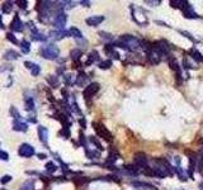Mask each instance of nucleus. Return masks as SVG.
<instances>
[{
    "mask_svg": "<svg viewBox=\"0 0 203 190\" xmlns=\"http://www.w3.org/2000/svg\"><path fill=\"white\" fill-rule=\"evenodd\" d=\"M115 44L128 51H137L138 48H141V41H138L137 38L131 36V34H123Z\"/></svg>",
    "mask_w": 203,
    "mask_h": 190,
    "instance_id": "obj_1",
    "label": "nucleus"
},
{
    "mask_svg": "<svg viewBox=\"0 0 203 190\" xmlns=\"http://www.w3.org/2000/svg\"><path fill=\"white\" fill-rule=\"evenodd\" d=\"M93 127H94V129H95V132H97V134H98V136H99V137L104 138V140L108 141V142H112V141H113V137H112V133H111L107 129V127L104 126V124L94 122V123H93Z\"/></svg>",
    "mask_w": 203,
    "mask_h": 190,
    "instance_id": "obj_2",
    "label": "nucleus"
},
{
    "mask_svg": "<svg viewBox=\"0 0 203 190\" xmlns=\"http://www.w3.org/2000/svg\"><path fill=\"white\" fill-rule=\"evenodd\" d=\"M58 55H60V50L55 44H48V46H44L42 48V56L44 58L54 60V58H57Z\"/></svg>",
    "mask_w": 203,
    "mask_h": 190,
    "instance_id": "obj_3",
    "label": "nucleus"
},
{
    "mask_svg": "<svg viewBox=\"0 0 203 190\" xmlns=\"http://www.w3.org/2000/svg\"><path fill=\"white\" fill-rule=\"evenodd\" d=\"M98 90H99V84L93 82V84H89L85 89H84L83 95H84V98H85V99H90L92 96H94V94H97Z\"/></svg>",
    "mask_w": 203,
    "mask_h": 190,
    "instance_id": "obj_4",
    "label": "nucleus"
},
{
    "mask_svg": "<svg viewBox=\"0 0 203 190\" xmlns=\"http://www.w3.org/2000/svg\"><path fill=\"white\" fill-rule=\"evenodd\" d=\"M135 164L137 167H147V164H149V158L146 156L143 152H138V153L135 155Z\"/></svg>",
    "mask_w": 203,
    "mask_h": 190,
    "instance_id": "obj_5",
    "label": "nucleus"
},
{
    "mask_svg": "<svg viewBox=\"0 0 203 190\" xmlns=\"http://www.w3.org/2000/svg\"><path fill=\"white\" fill-rule=\"evenodd\" d=\"M19 155L22 157H31L34 155V148L28 143H23L22 146L19 147Z\"/></svg>",
    "mask_w": 203,
    "mask_h": 190,
    "instance_id": "obj_6",
    "label": "nucleus"
},
{
    "mask_svg": "<svg viewBox=\"0 0 203 190\" xmlns=\"http://www.w3.org/2000/svg\"><path fill=\"white\" fill-rule=\"evenodd\" d=\"M131 185L135 186V189H137V190H157L154 185L143 182V181H132Z\"/></svg>",
    "mask_w": 203,
    "mask_h": 190,
    "instance_id": "obj_7",
    "label": "nucleus"
},
{
    "mask_svg": "<svg viewBox=\"0 0 203 190\" xmlns=\"http://www.w3.org/2000/svg\"><path fill=\"white\" fill-rule=\"evenodd\" d=\"M65 24H66V14L62 12L57 13V15L55 17V26L58 29H62L65 27Z\"/></svg>",
    "mask_w": 203,
    "mask_h": 190,
    "instance_id": "obj_8",
    "label": "nucleus"
},
{
    "mask_svg": "<svg viewBox=\"0 0 203 190\" xmlns=\"http://www.w3.org/2000/svg\"><path fill=\"white\" fill-rule=\"evenodd\" d=\"M104 20V17L101 15H94V17H90V18H88L85 20L86 24L90 27H95V26H99V24Z\"/></svg>",
    "mask_w": 203,
    "mask_h": 190,
    "instance_id": "obj_9",
    "label": "nucleus"
},
{
    "mask_svg": "<svg viewBox=\"0 0 203 190\" xmlns=\"http://www.w3.org/2000/svg\"><path fill=\"white\" fill-rule=\"evenodd\" d=\"M12 30H14V32H20V30L23 29V23H22V20L19 19V17L18 15H15L14 17V19L12 20Z\"/></svg>",
    "mask_w": 203,
    "mask_h": 190,
    "instance_id": "obj_10",
    "label": "nucleus"
},
{
    "mask_svg": "<svg viewBox=\"0 0 203 190\" xmlns=\"http://www.w3.org/2000/svg\"><path fill=\"white\" fill-rule=\"evenodd\" d=\"M181 12H183V14H184L185 18H198L197 14L194 13V10H193V8H192L190 4H188L183 10H181Z\"/></svg>",
    "mask_w": 203,
    "mask_h": 190,
    "instance_id": "obj_11",
    "label": "nucleus"
},
{
    "mask_svg": "<svg viewBox=\"0 0 203 190\" xmlns=\"http://www.w3.org/2000/svg\"><path fill=\"white\" fill-rule=\"evenodd\" d=\"M170 4H171V6H174V8H178V9L183 10L189 3L185 1V0H170Z\"/></svg>",
    "mask_w": 203,
    "mask_h": 190,
    "instance_id": "obj_12",
    "label": "nucleus"
},
{
    "mask_svg": "<svg viewBox=\"0 0 203 190\" xmlns=\"http://www.w3.org/2000/svg\"><path fill=\"white\" fill-rule=\"evenodd\" d=\"M13 129L19 131V132H26V131L28 129V127H27L26 123L19 122V120H15V122L13 123Z\"/></svg>",
    "mask_w": 203,
    "mask_h": 190,
    "instance_id": "obj_13",
    "label": "nucleus"
},
{
    "mask_svg": "<svg viewBox=\"0 0 203 190\" xmlns=\"http://www.w3.org/2000/svg\"><path fill=\"white\" fill-rule=\"evenodd\" d=\"M38 134H40V140L43 142L44 144L47 143V140H48V132H47V129L44 128V127H40L38 128Z\"/></svg>",
    "mask_w": 203,
    "mask_h": 190,
    "instance_id": "obj_14",
    "label": "nucleus"
},
{
    "mask_svg": "<svg viewBox=\"0 0 203 190\" xmlns=\"http://www.w3.org/2000/svg\"><path fill=\"white\" fill-rule=\"evenodd\" d=\"M98 60H99V53H98L97 51H93V52H90L89 58H88V61L85 62V65H86V66H88V65H92L93 62H95Z\"/></svg>",
    "mask_w": 203,
    "mask_h": 190,
    "instance_id": "obj_15",
    "label": "nucleus"
},
{
    "mask_svg": "<svg viewBox=\"0 0 203 190\" xmlns=\"http://www.w3.org/2000/svg\"><path fill=\"white\" fill-rule=\"evenodd\" d=\"M189 53H190V56H192L193 60H195L197 62H203V56L201 55V52H198V51L195 50V48H192Z\"/></svg>",
    "mask_w": 203,
    "mask_h": 190,
    "instance_id": "obj_16",
    "label": "nucleus"
},
{
    "mask_svg": "<svg viewBox=\"0 0 203 190\" xmlns=\"http://www.w3.org/2000/svg\"><path fill=\"white\" fill-rule=\"evenodd\" d=\"M18 57H19V55L15 51H13V50H9L8 52L4 55V58H5V60H8V61H10V60H17Z\"/></svg>",
    "mask_w": 203,
    "mask_h": 190,
    "instance_id": "obj_17",
    "label": "nucleus"
},
{
    "mask_svg": "<svg viewBox=\"0 0 203 190\" xmlns=\"http://www.w3.org/2000/svg\"><path fill=\"white\" fill-rule=\"evenodd\" d=\"M86 80H88V76H86L85 74H84V72H80V74L78 75V77H76V85H84V82H85Z\"/></svg>",
    "mask_w": 203,
    "mask_h": 190,
    "instance_id": "obj_18",
    "label": "nucleus"
},
{
    "mask_svg": "<svg viewBox=\"0 0 203 190\" xmlns=\"http://www.w3.org/2000/svg\"><path fill=\"white\" fill-rule=\"evenodd\" d=\"M32 39H33V41H44V39H46V37H43L41 33H38L36 28H33V32H32Z\"/></svg>",
    "mask_w": 203,
    "mask_h": 190,
    "instance_id": "obj_19",
    "label": "nucleus"
},
{
    "mask_svg": "<svg viewBox=\"0 0 203 190\" xmlns=\"http://www.w3.org/2000/svg\"><path fill=\"white\" fill-rule=\"evenodd\" d=\"M70 32V34H71L72 37H75V38H78V39H80V38L83 37V34H81V32H80V30L78 29V28H75V27H72L71 29L69 30Z\"/></svg>",
    "mask_w": 203,
    "mask_h": 190,
    "instance_id": "obj_20",
    "label": "nucleus"
},
{
    "mask_svg": "<svg viewBox=\"0 0 203 190\" xmlns=\"http://www.w3.org/2000/svg\"><path fill=\"white\" fill-rule=\"evenodd\" d=\"M34 186V181L33 180H28L26 181L24 184L22 185V188H20V190H32Z\"/></svg>",
    "mask_w": 203,
    "mask_h": 190,
    "instance_id": "obj_21",
    "label": "nucleus"
},
{
    "mask_svg": "<svg viewBox=\"0 0 203 190\" xmlns=\"http://www.w3.org/2000/svg\"><path fill=\"white\" fill-rule=\"evenodd\" d=\"M26 109H27V110H33V109H34L33 98H27V99H26Z\"/></svg>",
    "mask_w": 203,
    "mask_h": 190,
    "instance_id": "obj_22",
    "label": "nucleus"
},
{
    "mask_svg": "<svg viewBox=\"0 0 203 190\" xmlns=\"http://www.w3.org/2000/svg\"><path fill=\"white\" fill-rule=\"evenodd\" d=\"M81 51L80 50H74V51H71V57H72V60L74 61H78L79 58H80V56H81Z\"/></svg>",
    "mask_w": 203,
    "mask_h": 190,
    "instance_id": "obj_23",
    "label": "nucleus"
},
{
    "mask_svg": "<svg viewBox=\"0 0 203 190\" xmlns=\"http://www.w3.org/2000/svg\"><path fill=\"white\" fill-rule=\"evenodd\" d=\"M46 170L48 172H55L56 170H57V166H56L54 162H47V164H46Z\"/></svg>",
    "mask_w": 203,
    "mask_h": 190,
    "instance_id": "obj_24",
    "label": "nucleus"
},
{
    "mask_svg": "<svg viewBox=\"0 0 203 190\" xmlns=\"http://www.w3.org/2000/svg\"><path fill=\"white\" fill-rule=\"evenodd\" d=\"M74 181H75L76 185H81V184H86V182H89V179L88 178H75Z\"/></svg>",
    "mask_w": 203,
    "mask_h": 190,
    "instance_id": "obj_25",
    "label": "nucleus"
},
{
    "mask_svg": "<svg viewBox=\"0 0 203 190\" xmlns=\"http://www.w3.org/2000/svg\"><path fill=\"white\" fill-rule=\"evenodd\" d=\"M112 66V61L111 60H107V61H103L99 64V67L103 68V70H107V68H109Z\"/></svg>",
    "mask_w": 203,
    "mask_h": 190,
    "instance_id": "obj_26",
    "label": "nucleus"
},
{
    "mask_svg": "<svg viewBox=\"0 0 203 190\" xmlns=\"http://www.w3.org/2000/svg\"><path fill=\"white\" fill-rule=\"evenodd\" d=\"M22 51H23V53L29 52V43H28L27 41H23L22 42Z\"/></svg>",
    "mask_w": 203,
    "mask_h": 190,
    "instance_id": "obj_27",
    "label": "nucleus"
},
{
    "mask_svg": "<svg viewBox=\"0 0 203 190\" xmlns=\"http://www.w3.org/2000/svg\"><path fill=\"white\" fill-rule=\"evenodd\" d=\"M12 8H13V5L10 3H5V4H3V13H9L12 10Z\"/></svg>",
    "mask_w": 203,
    "mask_h": 190,
    "instance_id": "obj_28",
    "label": "nucleus"
},
{
    "mask_svg": "<svg viewBox=\"0 0 203 190\" xmlns=\"http://www.w3.org/2000/svg\"><path fill=\"white\" fill-rule=\"evenodd\" d=\"M48 81L51 82V85H52V88H57V85H58V80H57V77H50L48 79Z\"/></svg>",
    "mask_w": 203,
    "mask_h": 190,
    "instance_id": "obj_29",
    "label": "nucleus"
},
{
    "mask_svg": "<svg viewBox=\"0 0 203 190\" xmlns=\"http://www.w3.org/2000/svg\"><path fill=\"white\" fill-rule=\"evenodd\" d=\"M90 141H92V142H93L94 144H95V146H97L98 148H99V150H103V147H101V144H100V142H99V141L97 140L95 137H90Z\"/></svg>",
    "mask_w": 203,
    "mask_h": 190,
    "instance_id": "obj_30",
    "label": "nucleus"
},
{
    "mask_svg": "<svg viewBox=\"0 0 203 190\" xmlns=\"http://www.w3.org/2000/svg\"><path fill=\"white\" fill-rule=\"evenodd\" d=\"M40 71H41V68L38 65H33V67H32V75L33 76H37L38 74H40Z\"/></svg>",
    "mask_w": 203,
    "mask_h": 190,
    "instance_id": "obj_31",
    "label": "nucleus"
},
{
    "mask_svg": "<svg viewBox=\"0 0 203 190\" xmlns=\"http://www.w3.org/2000/svg\"><path fill=\"white\" fill-rule=\"evenodd\" d=\"M99 34H100V37H101V38H104V39H108V41H112V39H113V37H112L109 33H106V32H100Z\"/></svg>",
    "mask_w": 203,
    "mask_h": 190,
    "instance_id": "obj_32",
    "label": "nucleus"
},
{
    "mask_svg": "<svg viewBox=\"0 0 203 190\" xmlns=\"http://www.w3.org/2000/svg\"><path fill=\"white\" fill-rule=\"evenodd\" d=\"M198 171L199 174H201L203 176V157L199 158V164H198Z\"/></svg>",
    "mask_w": 203,
    "mask_h": 190,
    "instance_id": "obj_33",
    "label": "nucleus"
},
{
    "mask_svg": "<svg viewBox=\"0 0 203 190\" xmlns=\"http://www.w3.org/2000/svg\"><path fill=\"white\" fill-rule=\"evenodd\" d=\"M10 112H12V114H14V118H15V119H19V118H20V115H19L18 110H17L15 108H14V106H13L12 109H10Z\"/></svg>",
    "mask_w": 203,
    "mask_h": 190,
    "instance_id": "obj_34",
    "label": "nucleus"
},
{
    "mask_svg": "<svg viewBox=\"0 0 203 190\" xmlns=\"http://www.w3.org/2000/svg\"><path fill=\"white\" fill-rule=\"evenodd\" d=\"M10 180H12V176H10V175H5L0 181H1V184H6V182H9Z\"/></svg>",
    "mask_w": 203,
    "mask_h": 190,
    "instance_id": "obj_35",
    "label": "nucleus"
},
{
    "mask_svg": "<svg viewBox=\"0 0 203 190\" xmlns=\"http://www.w3.org/2000/svg\"><path fill=\"white\" fill-rule=\"evenodd\" d=\"M6 36H8V39L10 41V42H13V43H18V41H17V38L14 37L12 33H8V34H6Z\"/></svg>",
    "mask_w": 203,
    "mask_h": 190,
    "instance_id": "obj_36",
    "label": "nucleus"
},
{
    "mask_svg": "<svg viewBox=\"0 0 203 190\" xmlns=\"http://www.w3.org/2000/svg\"><path fill=\"white\" fill-rule=\"evenodd\" d=\"M0 160H4V161L8 160V153H6V152L0 151Z\"/></svg>",
    "mask_w": 203,
    "mask_h": 190,
    "instance_id": "obj_37",
    "label": "nucleus"
},
{
    "mask_svg": "<svg viewBox=\"0 0 203 190\" xmlns=\"http://www.w3.org/2000/svg\"><path fill=\"white\" fill-rule=\"evenodd\" d=\"M180 33H183V34H184V36H185V37H187V38H190V39H192V41H193V42H195V39H194V38H193V37H192V36H190V34H189V33H188V32H184V30H181V32H180Z\"/></svg>",
    "mask_w": 203,
    "mask_h": 190,
    "instance_id": "obj_38",
    "label": "nucleus"
},
{
    "mask_svg": "<svg viewBox=\"0 0 203 190\" xmlns=\"http://www.w3.org/2000/svg\"><path fill=\"white\" fill-rule=\"evenodd\" d=\"M80 124H81L83 128H85V120H84V119H80Z\"/></svg>",
    "mask_w": 203,
    "mask_h": 190,
    "instance_id": "obj_39",
    "label": "nucleus"
},
{
    "mask_svg": "<svg viewBox=\"0 0 203 190\" xmlns=\"http://www.w3.org/2000/svg\"><path fill=\"white\" fill-rule=\"evenodd\" d=\"M147 4H160V1H146Z\"/></svg>",
    "mask_w": 203,
    "mask_h": 190,
    "instance_id": "obj_40",
    "label": "nucleus"
},
{
    "mask_svg": "<svg viewBox=\"0 0 203 190\" xmlns=\"http://www.w3.org/2000/svg\"><path fill=\"white\" fill-rule=\"evenodd\" d=\"M38 156H40V158H46V155H42V153H40V155H38Z\"/></svg>",
    "mask_w": 203,
    "mask_h": 190,
    "instance_id": "obj_41",
    "label": "nucleus"
},
{
    "mask_svg": "<svg viewBox=\"0 0 203 190\" xmlns=\"http://www.w3.org/2000/svg\"><path fill=\"white\" fill-rule=\"evenodd\" d=\"M0 28H4V23L1 22V19H0Z\"/></svg>",
    "mask_w": 203,
    "mask_h": 190,
    "instance_id": "obj_42",
    "label": "nucleus"
},
{
    "mask_svg": "<svg viewBox=\"0 0 203 190\" xmlns=\"http://www.w3.org/2000/svg\"><path fill=\"white\" fill-rule=\"evenodd\" d=\"M1 190H4V189H1Z\"/></svg>",
    "mask_w": 203,
    "mask_h": 190,
    "instance_id": "obj_43",
    "label": "nucleus"
}]
</instances>
